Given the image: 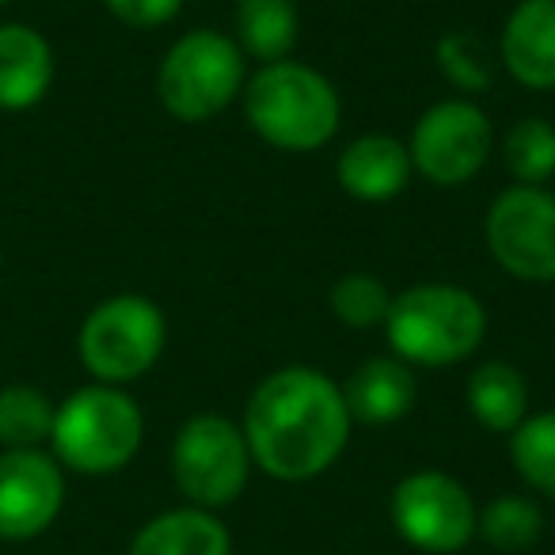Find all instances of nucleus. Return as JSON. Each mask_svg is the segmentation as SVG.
Returning <instances> with one entry per match:
<instances>
[{"instance_id": "obj_10", "label": "nucleus", "mask_w": 555, "mask_h": 555, "mask_svg": "<svg viewBox=\"0 0 555 555\" xmlns=\"http://www.w3.org/2000/svg\"><path fill=\"white\" fill-rule=\"evenodd\" d=\"M408 153L426 183L453 191V186H464L487 168L494 153V126L487 111L472 103L468 95L464 100H441L418 115Z\"/></svg>"}, {"instance_id": "obj_1", "label": "nucleus", "mask_w": 555, "mask_h": 555, "mask_svg": "<svg viewBox=\"0 0 555 555\" xmlns=\"http://www.w3.org/2000/svg\"><path fill=\"white\" fill-rule=\"evenodd\" d=\"M240 426L255 468L278 483H309L343 461L354 418L343 385L327 373L312 365H282L247 396Z\"/></svg>"}, {"instance_id": "obj_18", "label": "nucleus", "mask_w": 555, "mask_h": 555, "mask_svg": "<svg viewBox=\"0 0 555 555\" xmlns=\"http://www.w3.org/2000/svg\"><path fill=\"white\" fill-rule=\"evenodd\" d=\"M301 16L294 0H236V47L244 57L270 65L294 54Z\"/></svg>"}, {"instance_id": "obj_26", "label": "nucleus", "mask_w": 555, "mask_h": 555, "mask_svg": "<svg viewBox=\"0 0 555 555\" xmlns=\"http://www.w3.org/2000/svg\"><path fill=\"white\" fill-rule=\"evenodd\" d=\"M0 4H9V0H0Z\"/></svg>"}, {"instance_id": "obj_4", "label": "nucleus", "mask_w": 555, "mask_h": 555, "mask_svg": "<svg viewBox=\"0 0 555 555\" xmlns=\"http://www.w3.org/2000/svg\"><path fill=\"white\" fill-rule=\"evenodd\" d=\"M145 441V415L138 400L118 385H85L54 411L50 449L57 464L80 476H115Z\"/></svg>"}, {"instance_id": "obj_22", "label": "nucleus", "mask_w": 555, "mask_h": 555, "mask_svg": "<svg viewBox=\"0 0 555 555\" xmlns=\"http://www.w3.org/2000/svg\"><path fill=\"white\" fill-rule=\"evenodd\" d=\"M544 532V514L532 499L521 494H499L479 509L476 537H483L499 552H525Z\"/></svg>"}, {"instance_id": "obj_20", "label": "nucleus", "mask_w": 555, "mask_h": 555, "mask_svg": "<svg viewBox=\"0 0 555 555\" xmlns=\"http://www.w3.org/2000/svg\"><path fill=\"white\" fill-rule=\"evenodd\" d=\"M54 403L35 385L0 388V446L4 449H39L54 430Z\"/></svg>"}, {"instance_id": "obj_11", "label": "nucleus", "mask_w": 555, "mask_h": 555, "mask_svg": "<svg viewBox=\"0 0 555 555\" xmlns=\"http://www.w3.org/2000/svg\"><path fill=\"white\" fill-rule=\"evenodd\" d=\"M65 506V468L42 449L0 453V540H35Z\"/></svg>"}, {"instance_id": "obj_23", "label": "nucleus", "mask_w": 555, "mask_h": 555, "mask_svg": "<svg viewBox=\"0 0 555 555\" xmlns=\"http://www.w3.org/2000/svg\"><path fill=\"white\" fill-rule=\"evenodd\" d=\"M327 305H332V317L339 324L354 327V332H370V327L385 324L392 294H388V286L377 274L354 270V274H343L335 282L332 294H327Z\"/></svg>"}, {"instance_id": "obj_17", "label": "nucleus", "mask_w": 555, "mask_h": 555, "mask_svg": "<svg viewBox=\"0 0 555 555\" xmlns=\"http://www.w3.org/2000/svg\"><path fill=\"white\" fill-rule=\"evenodd\" d=\"M464 400L468 411L487 434H514L529 415V385H525L521 370L509 362H483L468 373L464 385Z\"/></svg>"}, {"instance_id": "obj_24", "label": "nucleus", "mask_w": 555, "mask_h": 555, "mask_svg": "<svg viewBox=\"0 0 555 555\" xmlns=\"http://www.w3.org/2000/svg\"><path fill=\"white\" fill-rule=\"evenodd\" d=\"M434 57H438L441 73H446V80L456 88V92L479 95L494 85L491 54H487V47L472 31L441 35L438 47H434Z\"/></svg>"}, {"instance_id": "obj_19", "label": "nucleus", "mask_w": 555, "mask_h": 555, "mask_svg": "<svg viewBox=\"0 0 555 555\" xmlns=\"http://www.w3.org/2000/svg\"><path fill=\"white\" fill-rule=\"evenodd\" d=\"M509 461L529 491L555 502V411L525 415V423L509 434Z\"/></svg>"}, {"instance_id": "obj_6", "label": "nucleus", "mask_w": 555, "mask_h": 555, "mask_svg": "<svg viewBox=\"0 0 555 555\" xmlns=\"http://www.w3.org/2000/svg\"><path fill=\"white\" fill-rule=\"evenodd\" d=\"M164 343H168V320L160 305L141 294H118L100 301L85 317L77 354L100 385L122 388L141 380L160 362Z\"/></svg>"}, {"instance_id": "obj_21", "label": "nucleus", "mask_w": 555, "mask_h": 555, "mask_svg": "<svg viewBox=\"0 0 555 555\" xmlns=\"http://www.w3.org/2000/svg\"><path fill=\"white\" fill-rule=\"evenodd\" d=\"M502 164L514 183L544 186L555 176V126L547 118H521L502 138Z\"/></svg>"}, {"instance_id": "obj_9", "label": "nucleus", "mask_w": 555, "mask_h": 555, "mask_svg": "<svg viewBox=\"0 0 555 555\" xmlns=\"http://www.w3.org/2000/svg\"><path fill=\"white\" fill-rule=\"evenodd\" d=\"M483 240L491 259L517 282H555V194L547 186L514 183L494 194L483 217Z\"/></svg>"}, {"instance_id": "obj_16", "label": "nucleus", "mask_w": 555, "mask_h": 555, "mask_svg": "<svg viewBox=\"0 0 555 555\" xmlns=\"http://www.w3.org/2000/svg\"><path fill=\"white\" fill-rule=\"evenodd\" d=\"M126 555H232V532L217 509L176 506L149 517L130 540Z\"/></svg>"}, {"instance_id": "obj_13", "label": "nucleus", "mask_w": 555, "mask_h": 555, "mask_svg": "<svg viewBox=\"0 0 555 555\" xmlns=\"http://www.w3.org/2000/svg\"><path fill=\"white\" fill-rule=\"evenodd\" d=\"M415 164H411L408 141L392 133H362L335 160V179L358 202H392L408 191Z\"/></svg>"}, {"instance_id": "obj_2", "label": "nucleus", "mask_w": 555, "mask_h": 555, "mask_svg": "<svg viewBox=\"0 0 555 555\" xmlns=\"http://www.w3.org/2000/svg\"><path fill=\"white\" fill-rule=\"evenodd\" d=\"M240 103L255 138L282 153H317L343 126V100L335 85L294 57L259 65L247 77Z\"/></svg>"}, {"instance_id": "obj_7", "label": "nucleus", "mask_w": 555, "mask_h": 555, "mask_svg": "<svg viewBox=\"0 0 555 555\" xmlns=\"http://www.w3.org/2000/svg\"><path fill=\"white\" fill-rule=\"evenodd\" d=\"M251 468L255 461L244 426L217 411L191 415L171 441V479L191 506H232L247 491Z\"/></svg>"}, {"instance_id": "obj_12", "label": "nucleus", "mask_w": 555, "mask_h": 555, "mask_svg": "<svg viewBox=\"0 0 555 555\" xmlns=\"http://www.w3.org/2000/svg\"><path fill=\"white\" fill-rule=\"evenodd\" d=\"M502 69L529 92L555 88V0H517L499 35Z\"/></svg>"}, {"instance_id": "obj_8", "label": "nucleus", "mask_w": 555, "mask_h": 555, "mask_svg": "<svg viewBox=\"0 0 555 555\" xmlns=\"http://www.w3.org/2000/svg\"><path fill=\"white\" fill-rule=\"evenodd\" d=\"M388 514H392V529L400 532V540L426 555H456L476 540V499L461 479L438 468L403 476L392 487Z\"/></svg>"}, {"instance_id": "obj_25", "label": "nucleus", "mask_w": 555, "mask_h": 555, "mask_svg": "<svg viewBox=\"0 0 555 555\" xmlns=\"http://www.w3.org/2000/svg\"><path fill=\"white\" fill-rule=\"evenodd\" d=\"M103 9L126 27H138V31H153L164 27L183 12V0H103Z\"/></svg>"}, {"instance_id": "obj_3", "label": "nucleus", "mask_w": 555, "mask_h": 555, "mask_svg": "<svg viewBox=\"0 0 555 555\" xmlns=\"http://www.w3.org/2000/svg\"><path fill=\"white\" fill-rule=\"evenodd\" d=\"M388 347L411 370H449L483 347L487 309L472 289L449 282H418L392 294L385 317Z\"/></svg>"}, {"instance_id": "obj_15", "label": "nucleus", "mask_w": 555, "mask_h": 555, "mask_svg": "<svg viewBox=\"0 0 555 555\" xmlns=\"http://www.w3.org/2000/svg\"><path fill=\"white\" fill-rule=\"evenodd\" d=\"M54 85V50L31 24H0V111H31Z\"/></svg>"}, {"instance_id": "obj_14", "label": "nucleus", "mask_w": 555, "mask_h": 555, "mask_svg": "<svg viewBox=\"0 0 555 555\" xmlns=\"http://www.w3.org/2000/svg\"><path fill=\"white\" fill-rule=\"evenodd\" d=\"M347 396V411L358 426H392L403 415H411L415 408V370L408 362H400L396 354L365 358L343 385Z\"/></svg>"}, {"instance_id": "obj_5", "label": "nucleus", "mask_w": 555, "mask_h": 555, "mask_svg": "<svg viewBox=\"0 0 555 555\" xmlns=\"http://www.w3.org/2000/svg\"><path fill=\"white\" fill-rule=\"evenodd\" d=\"M247 85V57L236 39L217 27L179 35L156 69V100L179 122H209L240 100Z\"/></svg>"}]
</instances>
